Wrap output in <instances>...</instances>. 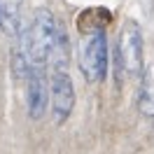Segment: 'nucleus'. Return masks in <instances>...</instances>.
I'll list each match as a JSON object with an SVG mask.
<instances>
[{
  "instance_id": "nucleus-1",
  "label": "nucleus",
  "mask_w": 154,
  "mask_h": 154,
  "mask_svg": "<svg viewBox=\"0 0 154 154\" xmlns=\"http://www.w3.org/2000/svg\"><path fill=\"white\" fill-rule=\"evenodd\" d=\"M23 33V54L28 58L33 68L54 63V68H61L58 63H66V35L58 26L56 17L49 10H38L33 12V19L26 26Z\"/></svg>"
},
{
  "instance_id": "nucleus-5",
  "label": "nucleus",
  "mask_w": 154,
  "mask_h": 154,
  "mask_svg": "<svg viewBox=\"0 0 154 154\" xmlns=\"http://www.w3.org/2000/svg\"><path fill=\"white\" fill-rule=\"evenodd\" d=\"M26 105L30 119H40L49 105V82L40 72V68H30L26 77Z\"/></svg>"
},
{
  "instance_id": "nucleus-4",
  "label": "nucleus",
  "mask_w": 154,
  "mask_h": 154,
  "mask_svg": "<svg viewBox=\"0 0 154 154\" xmlns=\"http://www.w3.org/2000/svg\"><path fill=\"white\" fill-rule=\"evenodd\" d=\"M49 103H51V112H54V122L63 124L72 107H75V87L72 79L68 75L66 68H54L51 77H49Z\"/></svg>"
},
{
  "instance_id": "nucleus-6",
  "label": "nucleus",
  "mask_w": 154,
  "mask_h": 154,
  "mask_svg": "<svg viewBox=\"0 0 154 154\" xmlns=\"http://www.w3.org/2000/svg\"><path fill=\"white\" fill-rule=\"evenodd\" d=\"M21 5H23V0H0V26H5L14 38H19L23 30L21 28L23 26Z\"/></svg>"
},
{
  "instance_id": "nucleus-3",
  "label": "nucleus",
  "mask_w": 154,
  "mask_h": 154,
  "mask_svg": "<svg viewBox=\"0 0 154 154\" xmlns=\"http://www.w3.org/2000/svg\"><path fill=\"white\" fill-rule=\"evenodd\" d=\"M107 35L103 28H96L87 38L79 54V70L89 82H103L107 75Z\"/></svg>"
},
{
  "instance_id": "nucleus-7",
  "label": "nucleus",
  "mask_w": 154,
  "mask_h": 154,
  "mask_svg": "<svg viewBox=\"0 0 154 154\" xmlns=\"http://www.w3.org/2000/svg\"><path fill=\"white\" fill-rule=\"evenodd\" d=\"M138 107L145 117L154 119V70H145L140 75V91H138Z\"/></svg>"
},
{
  "instance_id": "nucleus-2",
  "label": "nucleus",
  "mask_w": 154,
  "mask_h": 154,
  "mask_svg": "<svg viewBox=\"0 0 154 154\" xmlns=\"http://www.w3.org/2000/svg\"><path fill=\"white\" fill-rule=\"evenodd\" d=\"M115 51H117V63H119L122 75L126 77L143 75V33H140L138 23L128 21L122 28Z\"/></svg>"
}]
</instances>
